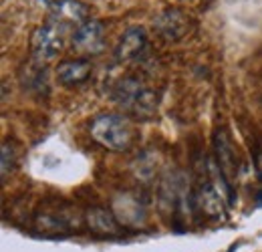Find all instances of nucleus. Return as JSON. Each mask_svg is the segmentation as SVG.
I'll return each instance as SVG.
<instances>
[{
    "label": "nucleus",
    "instance_id": "f257e3e1",
    "mask_svg": "<svg viewBox=\"0 0 262 252\" xmlns=\"http://www.w3.org/2000/svg\"><path fill=\"white\" fill-rule=\"evenodd\" d=\"M91 137L101 148L109 152H127L135 141V127L125 115L117 113H105L97 115L89 125Z\"/></svg>",
    "mask_w": 262,
    "mask_h": 252
},
{
    "label": "nucleus",
    "instance_id": "20e7f679",
    "mask_svg": "<svg viewBox=\"0 0 262 252\" xmlns=\"http://www.w3.org/2000/svg\"><path fill=\"white\" fill-rule=\"evenodd\" d=\"M113 214L125 228H141L147 220V208L135 194H119L113 200Z\"/></svg>",
    "mask_w": 262,
    "mask_h": 252
},
{
    "label": "nucleus",
    "instance_id": "4468645a",
    "mask_svg": "<svg viewBox=\"0 0 262 252\" xmlns=\"http://www.w3.org/2000/svg\"><path fill=\"white\" fill-rule=\"evenodd\" d=\"M36 228L42 232V234H49V236H63L71 232V226L69 222L63 220L61 216H51V214H40L36 216Z\"/></svg>",
    "mask_w": 262,
    "mask_h": 252
},
{
    "label": "nucleus",
    "instance_id": "f3484780",
    "mask_svg": "<svg viewBox=\"0 0 262 252\" xmlns=\"http://www.w3.org/2000/svg\"><path fill=\"white\" fill-rule=\"evenodd\" d=\"M256 167H258V174H260L262 178V150L256 152Z\"/></svg>",
    "mask_w": 262,
    "mask_h": 252
},
{
    "label": "nucleus",
    "instance_id": "f8f14e48",
    "mask_svg": "<svg viewBox=\"0 0 262 252\" xmlns=\"http://www.w3.org/2000/svg\"><path fill=\"white\" fill-rule=\"evenodd\" d=\"M156 29L165 40H178L186 32V18L178 10H165L156 18Z\"/></svg>",
    "mask_w": 262,
    "mask_h": 252
},
{
    "label": "nucleus",
    "instance_id": "2eb2a0df",
    "mask_svg": "<svg viewBox=\"0 0 262 252\" xmlns=\"http://www.w3.org/2000/svg\"><path fill=\"white\" fill-rule=\"evenodd\" d=\"M14 161H16L14 148H12L8 141H4V143H2V180L8 178V174H10L12 167H14Z\"/></svg>",
    "mask_w": 262,
    "mask_h": 252
},
{
    "label": "nucleus",
    "instance_id": "a211bd4d",
    "mask_svg": "<svg viewBox=\"0 0 262 252\" xmlns=\"http://www.w3.org/2000/svg\"><path fill=\"white\" fill-rule=\"evenodd\" d=\"M232 250H234V246H232V248H230V250H228V252H232Z\"/></svg>",
    "mask_w": 262,
    "mask_h": 252
},
{
    "label": "nucleus",
    "instance_id": "9d476101",
    "mask_svg": "<svg viewBox=\"0 0 262 252\" xmlns=\"http://www.w3.org/2000/svg\"><path fill=\"white\" fill-rule=\"evenodd\" d=\"M57 79L67 85V87H75V85H81L85 83L91 73H93V65L91 61H85V59H79V61H63L57 67Z\"/></svg>",
    "mask_w": 262,
    "mask_h": 252
},
{
    "label": "nucleus",
    "instance_id": "1a4fd4ad",
    "mask_svg": "<svg viewBox=\"0 0 262 252\" xmlns=\"http://www.w3.org/2000/svg\"><path fill=\"white\" fill-rule=\"evenodd\" d=\"M85 224L97 236H119L121 234V224L115 218V214L101 206H93L85 212Z\"/></svg>",
    "mask_w": 262,
    "mask_h": 252
},
{
    "label": "nucleus",
    "instance_id": "9b49d317",
    "mask_svg": "<svg viewBox=\"0 0 262 252\" xmlns=\"http://www.w3.org/2000/svg\"><path fill=\"white\" fill-rule=\"evenodd\" d=\"M224 204H228V200L214 186V182L204 184L198 192V206L202 208L204 214H208L212 218H218L224 214Z\"/></svg>",
    "mask_w": 262,
    "mask_h": 252
},
{
    "label": "nucleus",
    "instance_id": "6e6552de",
    "mask_svg": "<svg viewBox=\"0 0 262 252\" xmlns=\"http://www.w3.org/2000/svg\"><path fill=\"white\" fill-rule=\"evenodd\" d=\"M51 20L63 25V27H81L89 20V6L81 0H61L51 8Z\"/></svg>",
    "mask_w": 262,
    "mask_h": 252
},
{
    "label": "nucleus",
    "instance_id": "ddd939ff",
    "mask_svg": "<svg viewBox=\"0 0 262 252\" xmlns=\"http://www.w3.org/2000/svg\"><path fill=\"white\" fill-rule=\"evenodd\" d=\"M27 73H23L20 83L25 91L31 93H47L49 91V79H47V69L40 65V61L34 59L29 67H25Z\"/></svg>",
    "mask_w": 262,
    "mask_h": 252
},
{
    "label": "nucleus",
    "instance_id": "423d86ee",
    "mask_svg": "<svg viewBox=\"0 0 262 252\" xmlns=\"http://www.w3.org/2000/svg\"><path fill=\"white\" fill-rule=\"evenodd\" d=\"M214 150H216L218 170L222 172L224 180L234 188V182H236V176H238L236 174L238 161H236V152L232 148V141H230V135L226 129H218L216 131V135H214Z\"/></svg>",
    "mask_w": 262,
    "mask_h": 252
},
{
    "label": "nucleus",
    "instance_id": "f03ea898",
    "mask_svg": "<svg viewBox=\"0 0 262 252\" xmlns=\"http://www.w3.org/2000/svg\"><path fill=\"white\" fill-rule=\"evenodd\" d=\"M113 101L135 117H151L158 107V93L137 79L125 77L113 87Z\"/></svg>",
    "mask_w": 262,
    "mask_h": 252
},
{
    "label": "nucleus",
    "instance_id": "0eeeda50",
    "mask_svg": "<svg viewBox=\"0 0 262 252\" xmlns=\"http://www.w3.org/2000/svg\"><path fill=\"white\" fill-rule=\"evenodd\" d=\"M147 47V32L143 27H129L119 36V43L115 47V59L119 63H129L137 59Z\"/></svg>",
    "mask_w": 262,
    "mask_h": 252
},
{
    "label": "nucleus",
    "instance_id": "39448f33",
    "mask_svg": "<svg viewBox=\"0 0 262 252\" xmlns=\"http://www.w3.org/2000/svg\"><path fill=\"white\" fill-rule=\"evenodd\" d=\"M73 49L83 55H97L105 47V29L101 20H87L77 27L71 36Z\"/></svg>",
    "mask_w": 262,
    "mask_h": 252
},
{
    "label": "nucleus",
    "instance_id": "dca6fc26",
    "mask_svg": "<svg viewBox=\"0 0 262 252\" xmlns=\"http://www.w3.org/2000/svg\"><path fill=\"white\" fill-rule=\"evenodd\" d=\"M61 0H38V4H42V6H47V8H53L55 4H59Z\"/></svg>",
    "mask_w": 262,
    "mask_h": 252
},
{
    "label": "nucleus",
    "instance_id": "7ed1b4c3",
    "mask_svg": "<svg viewBox=\"0 0 262 252\" xmlns=\"http://www.w3.org/2000/svg\"><path fill=\"white\" fill-rule=\"evenodd\" d=\"M65 29L63 25L55 23V20H49L47 25L38 27L33 34V40H31V49H33V55L36 61H53L61 51H63V45H65Z\"/></svg>",
    "mask_w": 262,
    "mask_h": 252
}]
</instances>
